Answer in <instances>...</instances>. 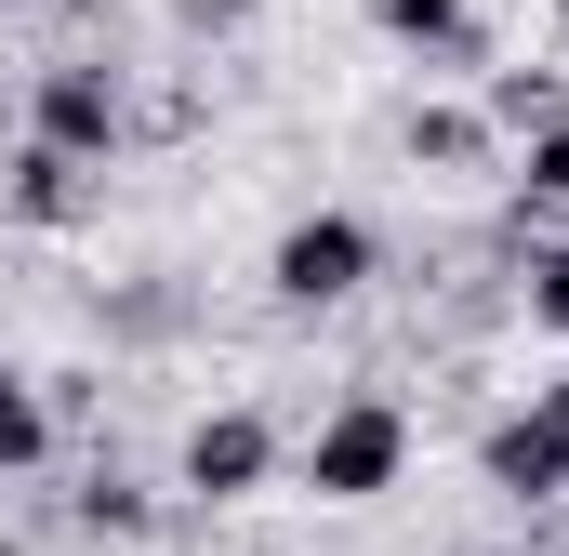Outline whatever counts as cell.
<instances>
[{"label": "cell", "instance_id": "cell-1", "mask_svg": "<svg viewBox=\"0 0 569 556\" xmlns=\"http://www.w3.org/2000/svg\"><path fill=\"white\" fill-rule=\"evenodd\" d=\"M411 450H425L411 398H385V385H345L331 411L291 437V490H305V504H385V490L411 477Z\"/></svg>", "mask_w": 569, "mask_h": 556}, {"label": "cell", "instance_id": "cell-2", "mask_svg": "<svg viewBox=\"0 0 569 556\" xmlns=\"http://www.w3.org/2000/svg\"><path fill=\"white\" fill-rule=\"evenodd\" d=\"M371 278H385V226L371 212H291L279 252H266V305L279 318H345Z\"/></svg>", "mask_w": 569, "mask_h": 556}, {"label": "cell", "instance_id": "cell-3", "mask_svg": "<svg viewBox=\"0 0 569 556\" xmlns=\"http://www.w3.org/2000/svg\"><path fill=\"white\" fill-rule=\"evenodd\" d=\"M291 477V437L252 398H226V411H199L172 437V504H199V517H239V504H266Z\"/></svg>", "mask_w": 569, "mask_h": 556}, {"label": "cell", "instance_id": "cell-4", "mask_svg": "<svg viewBox=\"0 0 569 556\" xmlns=\"http://www.w3.org/2000/svg\"><path fill=\"white\" fill-rule=\"evenodd\" d=\"M27 133H40V146H67V159H93V172H107V159H120V146H133L146 120H133V80H120V67H93V53H67V67H27Z\"/></svg>", "mask_w": 569, "mask_h": 556}, {"label": "cell", "instance_id": "cell-5", "mask_svg": "<svg viewBox=\"0 0 569 556\" xmlns=\"http://www.w3.org/2000/svg\"><path fill=\"white\" fill-rule=\"evenodd\" d=\"M477 490L517 504V517H557V504H569V424L543 411V398L490 411V424H477Z\"/></svg>", "mask_w": 569, "mask_h": 556}, {"label": "cell", "instance_id": "cell-6", "mask_svg": "<svg viewBox=\"0 0 569 556\" xmlns=\"http://www.w3.org/2000/svg\"><path fill=\"white\" fill-rule=\"evenodd\" d=\"M93 212H107V172H93V159H67V146H40V133L0 146V226H27V239H80Z\"/></svg>", "mask_w": 569, "mask_h": 556}, {"label": "cell", "instance_id": "cell-7", "mask_svg": "<svg viewBox=\"0 0 569 556\" xmlns=\"http://www.w3.org/2000/svg\"><path fill=\"white\" fill-rule=\"evenodd\" d=\"M67 530H80V544H146V530H159V490L120 477V464H80V477H67Z\"/></svg>", "mask_w": 569, "mask_h": 556}, {"label": "cell", "instance_id": "cell-8", "mask_svg": "<svg viewBox=\"0 0 569 556\" xmlns=\"http://www.w3.org/2000/svg\"><path fill=\"white\" fill-rule=\"evenodd\" d=\"M490 120H477V107H411V120H398V159H411V172H437V186H463V172H490Z\"/></svg>", "mask_w": 569, "mask_h": 556}, {"label": "cell", "instance_id": "cell-9", "mask_svg": "<svg viewBox=\"0 0 569 556\" xmlns=\"http://www.w3.org/2000/svg\"><path fill=\"white\" fill-rule=\"evenodd\" d=\"M398 53H437V67H477V0H358Z\"/></svg>", "mask_w": 569, "mask_h": 556}, {"label": "cell", "instance_id": "cell-10", "mask_svg": "<svg viewBox=\"0 0 569 556\" xmlns=\"http://www.w3.org/2000/svg\"><path fill=\"white\" fill-rule=\"evenodd\" d=\"M477 120L517 146V133H543V120H569V67H477Z\"/></svg>", "mask_w": 569, "mask_h": 556}, {"label": "cell", "instance_id": "cell-11", "mask_svg": "<svg viewBox=\"0 0 569 556\" xmlns=\"http://www.w3.org/2000/svg\"><path fill=\"white\" fill-rule=\"evenodd\" d=\"M53 450H67V424H53V398H40V371H13V385H0V490H27Z\"/></svg>", "mask_w": 569, "mask_h": 556}, {"label": "cell", "instance_id": "cell-12", "mask_svg": "<svg viewBox=\"0 0 569 556\" xmlns=\"http://www.w3.org/2000/svg\"><path fill=\"white\" fill-rule=\"evenodd\" d=\"M543 226H569V120L517 133V239H543Z\"/></svg>", "mask_w": 569, "mask_h": 556}, {"label": "cell", "instance_id": "cell-13", "mask_svg": "<svg viewBox=\"0 0 569 556\" xmlns=\"http://www.w3.org/2000/svg\"><path fill=\"white\" fill-rule=\"evenodd\" d=\"M517 318H530V331H557V345H569V226H543V239L517 252Z\"/></svg>", "mask_w": 569, "mask_h": 556}, {"label": "cell", "instance_id": "cell-14", "mask_svg": "<svg viewBox=\"0 0 569 556\" xmlns=\"http://www.w3.org/2000/svg\"><path fill=\"white\" fill-rule=\"evenodd\" d=\"M107 331H120V345H172V331H186V291H172V278H133V291H107Z\"/></svg>", "mask_w": 569, "mask_h": 556}, {"label": "cell", "instance_id": "cell-15", "mask_svg": "<svg viewBox=\"0 0 569 556\" xmlns=\"http://www.w3.org/2000/svg\"><path fill=\"white\" fill-rule=\"evenodd\" d=\"M252 13H266V0H172V27H186V40H239Z\"/></svg>", "mask_w": 569, "mask_h": 556}, {"label": "cell", "instance_id": "cell-16", "mask_svg": "<svg viewBox=\"0 0 569 556\" xmlns=\"http://www.w3.org/2000/svg\"><path fill=\"white\" fill-rule=\"evenodd\" d=\"M543 411H557V424H569V358H557V385H543Z\"/></svg>", "mask_w": 569, "mask_h": 556}, {"label": "cell", "instance_id": "cell-17", "mask_svg": "<svg viewBox=\"0 0 569 556\" xmlns=\"http://www.w3.org/2000/svg\"><path fill=\"white\" fill-rule=\"evenodd\" d=\"M463 556H543V544H463Z\"/></svg>", "mask_w": 569, "mask_h": 556}, {"label": "cell", "instance_id": "cell-18", "mask_svg": "<svg viewBox=\"0 0 569 556\" xmlns=\"http://www.w3.org/2000/svg\"><path fill=\"white\" fill-rule=\"evenodd\" d=\"M0 556H27V530H0Z\"/></svg>", "mask_w": 569, "mask_h": 556}, {"label": "cell", "instance_id": "cell-19", "mask_svg": "<svg viewBox=\"0 0 569 556\" xmlns=\"http://www.w3.org/2000/svg\"><path fill=\"white\" fill-rule=\"evenodd\" d=\"M0 13H40V0H0Z\"/></svg>", "mask_w": 569, "mask_h": 556}, {"label": "cell", "instance_id": "cell-20", "mask_svg": "<svg viewBox=\"0 0 569 556\" xmlns=\"http://www.w3.org/2000/svg\"><path fill=\"white\" fill-rule=\"evenodd\" d=\"M0 385H13V358H0Z\"/></svg>", "mask_w": 569, "mask_h": 556}, {"label": "cell", "instance_id": "cell-21", "mask_svg": "<svg viewBox=\"0 0 569 556\" xmlns=\"http://www.w3.org/2000/svg\"><path fill=\"white\" fill-rule=\"evenodd\" d=\"M557 27H569V0H557Z\"/></svg>", "mask_w": 569, "mask_h": 556}, {"label": "cell", "instance_id": "cell-22", "mask_svg": "<svg viewBox=\"0 0 569 556\" xmlns=\"http://www.w3.org/2000/svg\"><path fill=\"white\" fill-rule=\"evenodd\" d=\"M557 517H569V504H557Z\"/></svg>", "mask_w": 569, "mask_h": 556}]
</instances>
